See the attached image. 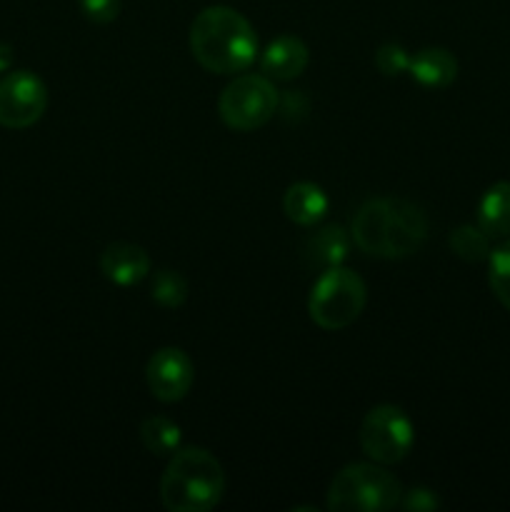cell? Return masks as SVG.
Here are the masks:
<instances>
[{"mask_svg":"<svg viewBox=\"0 0 510 512\" xmlns=\"http://www.w3.org/2000/svg\"><path fill=\"white\" fill-rule=\"evenodd\" d=\"M100 273L120 288H133L150 275V255L135 243H110L100 255Z\"/></svg>","mask_w":510,"mask_h":512,"instance_id":"10","label":"cell"},{"mask_svg":"<svg viewBox=\"0 0 510 512\" xmlns=\"http://www.w3.org/2000/svg\"><path fill=\"white\" fill-rule=\"evenodd\" d=\"M428 230V215L418 203L380 195L360 205L350 225V238L370 258L403 260L423 248Z\"/></svg>","mask_w":510,"mask_h":512,"instance_id":"1","label":"cell"},{"mask_svg":"<svg viewBox=\"0 0 510 512\" xmlns=\"http://www.w3.org/2000/svg\"><path fill=\"white\" fill-rule=\"evenodd\" d=\"M368 288L363 278L343 265L325 268L308 295V315L320 330H345L363 315Z\"/></svg>","mask_w":510,"mask_h":512,"instance_id":"5","label":"cell"},{"mask_svg":"<svg viewBox=\"0 0 510 512\" xmlns=\"http://www.w3.org/2000/svg\"><path fill=\"white\" fill-rule=\"evenodd\" d=\"M478 225L490 240L510 238V180L490 185L478 203Z\"/></svg>","mask_w":510,"mask_h":512,"instance_id":"14","label":"cell"},{"mask_svg":"<svg viewBox=\"0 0 510 512\" xmlns=\"http://www.w3.org/2000/svg\"><path fill=\"white\" fill-rule=\"evenodd\" d=\"M140 440H143L145 450L153 455H173L180 450L183 443V433L175 420L165 418V415H150L140 423Z\"/></svg>","mask_w":510,"mask_h":512,"instance_id":"16","label":"cell"},{"mask_svg":"<svg viewBox=\"0 0 510 512\" xmlns=\"http://www.w3.org/2000/svg\"><path fill=\"white\" fill-rule=\"evenodd\" d=\"M400 505H403L405 510H435L440 505V500L433 490L413 488V490H403Z\"/></svg>","mask_w":510,"mask_h":512,"instance_id":"22","label":"cell"},{"mask_svg":"<svg viewBox=\"0 0 510 512\" xmlns=\"http://www.w3.org/2000/svg\"><path fill=\"white\" fill-rule=\"evenodd\" d=\"M190 53L200 68L215 75L245 73L258 55V35L243 13L228 5H210L190 25Z\"/></svg>","mask_w":510,"mask_h":512,"instance_id":"2","label":"cell"},{"mask_svg":"<svg viewBox=\"0 0 510 512\" xmlns=\"http://www.w3.org/2000/svg\"><path fill=\"white\" fill-rule=\"evenodd\" d=\"M488 285L505 310H510V238L490 250L488 258Z\"/></svg>","mask_w":510,"mask_h":512,"instance_id":"19","label":"cell"},{"mask_svg":"<svg viewBox=\"0 0 510 512\" xmlns=\"http://www.w3.org/2000/svg\"><path fill=\"white\" fill-rule=\"evenodd\" d=\"M408 73L423 88H448L458 78V58L448 48H423L410 58Z\"/></svg>","mask_w":510,"mask_h":512,"instance_id":"13","label":"cell"},{"mask_svg":"<svg viewBox=\"0 0 510 512\" xmlns=\"http://www.w3.org/2000/svg\"><path fill=\"white\" fill-rule=\"evenodd\" d=\"M310 50L298 35H280L260 55V73L270 80H295L305 73Z\"/></svg>","mask_w":510,"mask_h":512,"instance_id":"11","label":"cell"},{"mask_svg":"<svg viewBox=\"0 0 510 512\" xmlns=\"http://www.w3.org/2000/svg\"><path fill=\"white\" fill-rule=\"evenodd\" d=\"M403 498V485L380 463L345 465L328 488V510L333 512H383L393 510Z\"/></svg>","mask_w":510,"mask_h":512,"instance_id":"4","label":"cell"},{"mask_svg":"<svg viewBox=\"0 0 510 512\" xmlns=\"http://www.w3.org/2000/svg\"><path fill=\"white\" fill-rule=\"evenodd\" d=\"M150 298L160 305V308L175 310L188 300V280L175 270H158L150 280Z\"/></svg>","mask_w":510,"mask_h":512,"instance_id":"18","label":"cell"},{"mask_svg":"<svg viewBox=\"0 0 510 512\" xmlns=\"http://www.w3.org/2000/svg\"><path fill=\"white\" fill-rule=\"evenodd\" d=\"M350 243H353V238H350L348 230L340 228V225H328L308 240V255L323 270L333 268V265H343V260L348 258Z\"/></svg>","mask_w":510,"mask_h":512,"instance_id":"15","label":"cell"},{"mask_svg":"<svg viewBox=\"0 0 510 512\" xmlns=\"http://www.w3.org/2000/svg\"><path fill=\"white\" fill-rule=\"evenodd\" d=\"M145 383L160 403H178L195 383V365L180 348H160L145 365Z\"/></svg>","mask_w":510,"mask_h":512,"instance_id":"9","label":"cell"},{"mask_svg":"<svg viewBox=\"0 0 510 512\" xmlns=\"http://www.w3.org/2000/svg\"><path fill=\"white\" fill-rule=\"evenodd\" d=\"M330 200L320 185L310 183V180H300L293 183L283 195V210L288 220L303 228H313L320 220L328 215Z\"/></svg>","mask_w":510,"mask_h":512,"instance_id":"12","label":"cell"},{"mask_svg":"<svg viewBox=\"0 0 510 512\" xmlns=\"http://www.w3.org/2000/svg\"><path fill=\"white\" fill-rule=\"evenodd\" d=\"M48 110V88L33 70H15L0 78V125L25 130Z\"/></svg>","mask_w":510,"mask_h":512,"instance_id":"8","label":"cell"},{"mask_svg":"<svg viewBox=\"0 0 510 512\" xmlns=\"http://www.w3.org/2000/svg\"><path fill=\"white\" fill-rule=\"evenodd\" d=\"M10 65H13V48H10L8 43H3V40H0V75L8 73Z\"/></svg>","mask_w":510,"mask_h":512,"instance_id":"23","label":"cell"},{"mask_svg":"<svg viewBox=\"0 0 510 512\" xmlns=\"http://www.w3.org/2000/svg\"><path fill=\"white\" fill-rule=\"evenodd\" d=\"M278 103V90L268 75L245 73L235 75L225 85L218 98V113L230 130L253 133L273 120V115L278 113Z\"/></svg>","mask_w":510,"mask_h":512,"instance_id":"6","label":"cell"},{"mask_svg":"<svg viewBox=\"0 0 510 512\" xmlns=\"http://www.w3.org/2000/svg\"><path fill=\"white\" fill-rule=\"evenodd\" d=\"M225 493V473L210 450L180 448L160 478V500L170 512H208Z\"/></svg>","mask_w":510,"mask_h":512,"instance_id":"3","label":"cell"},{"mask_svg":"<svg viewBox=\"0 0 510 512\" xmlns=\"http://www.w3.org/2000/svg\"><path fill=\"white\" fill-rule=\"evenodd\" d=\"M78 3L90 23L108 25L120 15V0H78Z\"/></svg>","mask_w":510,"mask_h":512,"instance_id":"21","label":"cell"},{"mask_svg":"<svg viewBox=\"0 0 510 512\" xmlns=\"http://www.w3.org/2000/svg\"><path fill=\"white\" fill-rule=\"evenodd\" d=\"M410 58H413V55H410L403 45L385 43L380 45L378 53H375V68L383 75H388V78H398V75L408 73Z\"/></svg>","mask_w":510,"mask_h":512,"instance_id":"20","label":"cell"},{"mask_svg":"<svg viewBox=\"0 0 510 512\" xmlns=\"http://www.w3.org/2000/svg\"><path fill=\"white\" fill-rule=\"evenodd\" d=\"M450 250L468 263H483L490 258V235L480 230V225H460L450 233Z\"/></svg>","mask_w":510,"mask_h":512,"instance_id":"17","label":"cell"},{"mask_svg":"<svg viewBox=\"0 0 510 512\" xmlns=\"http://www.w3.org/2000/svg\"><path fill=\"white\" fill-rule=\"evenodd\" d=\"M365 458L380 465H395L410 455L415 445V425L400 405L383 403L368 410L358 433Z\"/></svg>","mask_w":510,"mask_h":512,"instance_id":"7","label":"cell"}]
</instances>
